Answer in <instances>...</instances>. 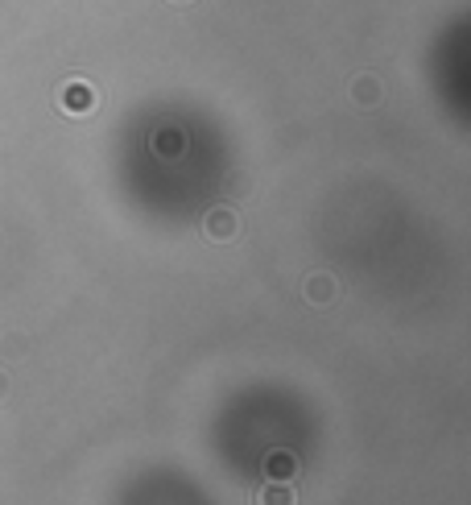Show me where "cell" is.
Here are the masks:
<instances>
[{
	"label": "cell",
	"instance_id": "52a82bcc",
	"mask_svg": "<svg viewBox=\"0 0 471 505\" xmlns=\"http://www.w3.org/2000/svg\"><path fill=\"white\" fill-rule=\"evenodd\" d=\"M5 389H9V381H5V373H0V397H5Z\"/></svg>",
	"mask_w": 471,
	"mask_h": 505
},
{
	"label": "cell",
	"instance_id": "8992f818",
	"mask_svg": "<svg viewBox=\"0 0 471 505\" xmlns=\"http://www.w3.org/2000/svg\"><path fill=\"white\" fill-rule=\"evenodd\" d=\"M257 501L261 505H293V493H290V485H285V480H269V485L261 489Z\"/></svg>",
	"mask_w": 471,
	"mask_h": 505
},
{
	"label": "cell",
	"instance_id": "277c9868",
	"mask_svg": "<svg viewBox=\"0 0 471 505\" xmlns=\"http://www.w3.org/2000/svg\"><path fill=\"white\" fill-rule=\"evenodd\" d=\"M306 298H311V303H331V298H335V278H327V273H311V278H306Z\"/></svg>",
	"mask_w": 471,
	"mask_h": 505
},
{
	"label": "cell",
	"instance_id": "5b68a950",
	"mask_svg": "<svg viewBox=\"0 0 471 505\" xmlns=\"http://www.w3.org/2000/svg\"><path fill=\"white\" fill-rule=\"evenodd\" d=\"M352 99H356L360 108H368V104H376V99H381V83H376L373 75H360V79L352 83Z\"/></svg>",
	"mask_w": 471,
	"mask_h": 505
},
{
	"label": "cell",
	"instance_id": "3957f363",
	"mask_svg": "<svg viewBox=\"0 0 471 505\" xmlns=\"http://www.w3.org/2000/svg\"><path fill=\"white\" fill-rule=\"evenodd\" d=\"M293 472H298V464H293L290 451H269L265 456V477L269 480H290Z\"/></svg>",
	"mask_w": 471,
	"mask_h": 505
},
{
	"label": "cell",
	"instance_id": "7a4b0ae2",
	"mask_svg": "<svg viewBox=\"0 0 471 505\" xmlns=\"http://www.w3.org/2000/svg\"><path fill=\"white\" fill-rule=\"evenodd\" d=\"M203 232L211 236V241H231V236L241 232V220H236L231 208H215L203 216Z\"/></svg>",
	"mask_w": 471,
	"mask_h": 505
},
{
	"label": "cell",
	"instance_id": "ba28073f",
	"mask_svg": "<svg viewBox=\"0 0 471 505\" xmlns=\"http://www.w3.org/2000/svg\"><path fill=\"white\" fill-rule=\"evenodd\" d=\"M174 5H190V0H174Z\"/></svg>",
	"mask_w": 471,
	"mask_h": 505
},
{
	"label": "cell",
	"instance_id": "6da1fadb",
	"mask_svg": "<svg viewBox=\"0 0 471 505\" xmlns=\"http://www.w3.org/2000/svg\"><path fill=\"white\" fill-rule=\"evenodd\" d=\"M58 108H63L67 117H87V112L96 108V88H91L87 79L63 83V91H58Z\"/></svg>",
	"mask_w": 471,
	"mask_h": 505
}]
</instances>
